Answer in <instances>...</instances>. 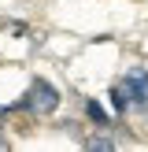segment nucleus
Returning <instances> with one entry per match:
<instances>
[{
	"mask_svg": "<svg viewBox=\"0 0 148 152\" xmlns=\"http://www.w3.org/2000/svg\"><path fill=\"white\" fill-rule=\"evenodd\" d=\"M59 100H63V96H59V89L52 86L48 78H33L30 89H26V96H22L15 108H19V111H30L33 119H44V115H52V111L59 108Z\"/></svg>",
	"mask_w": 148,
	"mask_h": 152,
	"instance_id": "obj_1",
	"label": "nucleus"
},
{
	"mask_svg": "<svg viewBox=\"0 0 148 152\" xmlns=\"http://www.w3.org/2000/svg\"><path fill=\"white\" fill-rule=\"evenodd\" d=\"M122 89L130 96V108L133 111H148V67H137L133 63L122 78Z\"/></svg>",
	"mask_w": 148,
	"mask_h": 152,
	"instance_id": "obj_2",
	"label": "nucleus"
},
{
	"mask_svg": "<svg viewBox=\"0 0 148 152\" xmlns=\"http://www.w3.org/2000/svg\"><path fill=\"white\" fill-rule=\"evenodd\" d=\"M85 119H89L93 126H100V130L111 126V115H107V108H104L100 100H85Z\"/></svg>",
	"mask_w": 148,
	"mask_h": 152,
	"instance_id": "obj_3",
	"label": "nucleus"
},
{
	"mask_svg": "<svg viewBox=\"0 0 148 152\" xmlns=\"http://www.w3.org/2000/svg\"><path fill=\"white\" fill-rule=\"evenodd\" d=\"M111 108H115V115H126V111H130V96H126V89L122 86H111Z\"/></svg>",
	"mask_w": 148,
	"mask_h": 152,
	"instance_id": "obj_4",
	"label": "nucleus"
},
{
	"mask_svg": "<svg viewBox=\"0 0 148 152\" xmlns=\"http://www.w3.org/2000/svg\"><path fill=\"white\" fill-rule=\"evenodd\" d=\"M85 145H89V148H96V152H111V148H115V141H111L107 134H96V137H89Z\"/></svg>",
	"mask_w": 148,
	"mask_h": 152,
	"instance_id": "obj_5",
	"label": "nucleus"
},
{
	"mask_svg": "<svg viewBox=\"0 0 148 152\" xmlns=\"http://www.w3.org/2000/svg\"><path fill=\"white\" fill-rule=\"evenodd\" d=\"M0 148H7V137H4V134H0Z\"/></svg>",
	"mask_w": 148,
	"mask_h": 152,
	"instance_id": "obj_6",
	"label": "nucleus"
}]
</instances>
